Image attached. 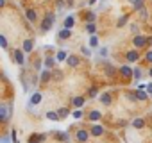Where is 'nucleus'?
Returning <instances> with one entry per match:
<instances>
[{"label": "nucleus", "mask_w": 152, "mask_h": 143, "mask_svg": "<svg viewBox=\"0 0 152 143\" xmlns=\"http://www.w3.org/2000/svg\"><path fill=\"white\" fill-rule=\"evenodd\" d=\"M54 22H56V16H54V13H47L45 20L41 22V31H43V32L50 31V27L54 25Z\"/></svg>", "instance_id": "f257e3e1"}, {"label": "nucleus", "mask_w": 152, "mask_h": 143, "mask_svg": "<svg viewBox=\"0 0 152 143\" xmlns=\"http://www.w3.org/2000/svg\"><path fill=\"white\" fill-rule=\"evenodd\" d=\"M11 113H13V106H6V104L0 106V116H2V122H7Z\"/></svg>", "instance_id": "f03ea898"}, {"label": "nucleus", "mask_w": 152, "mask_h": 143, "mask_svg": "<svg viewBox=\"0 0 152 143\" xmlns=\"http://www.w3.org/2000/svg\"><path fill=\"white\" fill-rule=\"evenodd\" d=\"M147 41H148V38H145V36H140V34H136V36H134V39H132V43H134V47H136V48H141V47H145V45H147Z\"/></svg>", "instance_id": "7ed1b4c3"}, {"label": "nucleus", "mask_w": 152, "mask_h": 143, "mask_svg": "<svg viewBox=\"0 0 152 143\" xmlns=\"http://www.w3.org/2000/svg\"><path fill=\"white\" fill-rule=\"evenodd\" d=\"M90 134H91V132H88V131H84V129H79L77 134H75V138H77V141H81V143H86L88 138H90Z\"/></svg>", "instance_id": "20e7f679"}, {"label": "nucleus", "mask_w": 152, "mask_h": 143, "mask_svg": "<svg viewBox=\"0 0 152 143\" xmlns=\"http://www.w3.org/2000/svg\"><path fill=\"white\" fill-rule=\"evenodd\" d=\"M13 57H15V61H16L18 64H23V63H25V57H23V50H15V52H13Z\"/></svg>", "instance_id": "39448f33"}, {"label": "nucleus", "mask_w": 152, "mask_h": 143, "mask_svg": "<svg viewBox=\"0 0 152 143\" xmlns=\"http://www.w3.org/2000/svg\"><path fill=\"white\" fill-rule=\"evenodd\" d=\"M41 98H43V95H41V93H34V95L31 97V102L27 104V107H32V106L39 104V102H41Z\"/></svg>", "instance_id": "423d86ee"}, {"label": "nucleus", "mask_w": 152, "mask_h": 143, "mask_svg": "<svg viewBox=\"0 0 152 143\" xmlns=\"http://www.w3.org/2000/svg\"><path fill=\"white\" fill-rule=\"evenodd\" d=\"M120 75L127 79V77H131V75H134V70H131L129 66H122V68H120Z\"/></svg>", "instance_id": "0eeeda50"}, {"label": "nucleus", "mask_w": 152, "mask_h": 143, "mask_svg": "<svg viewBox=\"0 0 152 143\" xmlns=\"http://www.w3.org/2000/svg\"><path fill=\"white\" fill-rule=\"evenodd\" d=\"M90 132H91V136H102V134H104V127L97 123V125H93V127H91V131H90Z\"/></svg>", "instance_id": "6e6552de"}, {"label": "nucleus", "mask_w": 152, "mask_h": 143, "mask_svg": "<svg viewBox=\"0 0 152 143\" xmlns=\"http://www.w3.org/2000/svg\"><path fill=\"white\" fill-rule=\"evenodd\" d=\"M70 36H72V29H66V27H64L63 31H59V34H57L59 39H68Z\"/></svg>", "instance_id": "1a4fd4ad"}, {"label": "nucleus", "mask_w": 152, "mask_h": 143, "mask_svg": "<svg viewBox=\"0 0 152 143\" xmlns=\"http://www.w3.org/2000/svg\"><path fill=\"white\" fill-rule=\"evenodd\" d=\"M125 57H127V61H129V63H134V61H138V57H140V54H138L136 50H129Z\"/></svg>", "instance_id": "9d476101"}, {"label": "nucleus", "mask_w": 152, "mask_h": 143, "mask_svg": "<svg viewBox=\"0 0 152 143\" xmlns=\"http://www.w3.org/2000/svg\"><path fill=\"white\" fill-rule=\"evenodd\" d=\"M32 48H34V39H25V41H23V48H22V50H23V52H31Z\"/></svg>", "instance_id": "9b49d317"}, {"label": "nucleus", "mask_w": 152, "mask_h": 143, "mask_svg": "<svg viewBox=\"0 0 152 143\" xmlns=\"http://www.w3.org/2000/svg\"><path fill=\"white\" fill-rule=\"evenodd\" d=\"M66 63H68V66H79V57L77 55H68Z\"/></svg>", "instance_id": "f8f14e48"}, {"label": "nucleus", "mask_w": 152, "mask_h": 143, "mask_svg": "<svg viewBox=\"0 0 152 143\" xmlns=\"http://www.w3.org/2000/svg\"><path fill=\"white\" fill-rule=\"evenodd\" d=\"M100 102H102L104 106H109V104H111V93H102V95H100Z\"/></svg>", "instance_id": "ddd939ff"}, {"label": "nucleus", "mask_w": 152, "mask_h": 143, "mask_svg": "<svg viewBox=\"0 0 152 143\" xmlns=\"http://www.w3.org/2000/svg\"><path fill=\"white\" fill-rule=\"evenodd\" d=\"M25 18H27L29 22H34V20H36V11H34V9H27V11H25Z\"/></svg>", "instance_id": "4468645a"}, {"label": "nucleus", "mask_w": 152, "mask_h": 143, "mask_svg": "<svg viewBox=\"0 0 152 143\" xmlns=\"http://www.w3.org/2000/svg\"><path fill=\"white\" fill-rule=\"evenodd\" d=\"M132 127H134V129H141V127H145V120H143V118H136V120L132 122Z\"/></svg>", "instance_id": "2eb2a0df"}, {"label": "nucleus", "mask_w": 152, "mask_h": 143, "mask_svg": "<svg viewBox=\"0 0 152 143\" xmlns=\"http://www.w3.org/2000/svg\"><path fill=\"white\" fill-rule=\"evenodd\" d=\"M73 106H75V107H83V106H84V98H83V97H75V98H73Z\"/></svg>", "instance_id": "dca6fc26"}, {"label": "nucleus", "mask_w": 152, "mask_h": 143, "mask_svg": "<svg viewBox=\"0 0 152 143\" xmlns=\"http://www.w3.org/2000/svg\"><path fill=\"white\" fill-rule=\"evenodd\" d=\"M73 25H75V20H73V16H68V18L64 20V27H66V29H72Z\"/></svg>", "instance_id": "f3484780"}, {"label": "nucleus", "mask_w": 152, "mask_h": 143, "mask_svg": "<svg viewBox=\"0 0 152 143\" xmlns=\"http://www.w3.org/2000/svg\"><path fill=\"white\" fill-rule=\"evenodd\" d=\"M100 116H102V113H100V111H91V113H90V120H93V122L100 120Z\"/></svg>", "instance_id": "a211bd4d"}, {"label": "nucleus", "mask_w": 152, "mask_h": 143, "mask_svg": "<svg viewBox=\"0 0 152 143\" xmlns=\"http://www.w3.org/2000/svg\"><path fill=\"white\" fill-rule=\"evenodd\" d=\"M39 79H41L43 82H47V81L50 79V72H48V70H43L41 74H39Z\"/></svg>", "instance_id": "6ab92c4d"}, {"label": "nucleus", "mask_w": 152, "mask_h": 143, "mask_svg": "<svg viewBox=\"0 0 152 143\" xmlns=\"http://www.w3.org/2000/svg\"><path fill=\"white\" fill-rule=\"evenodd\" d=\"M47 118L52 120V122H56V120H59V115H57L56 111H48V113H47Z\"/></svg>", "instance_id": "aec40b11"}, {"label": "nucleus", "mask_w": 152, "mask_h": 143, "mask_svg": "<svg viewBox=\"0 0 152 143\" xmlns=\"http://www.w3.org/2000/svg\"><path fill=\"white\" fill-rule=\"evenodd\" d=\"M56 138L61 139V141H68V139H70V136H68L66 132H56Z\"/></svg>", "instance_id": "412c9836"}, {"label": "nucleus", "mask_w": 152, "mask_h": 143, "mask_svg": "<svg viewBox=\"0 0 152 143\" xmlns=\"http://www.w3.org/2000/svg\"><path fill=\"white\" fill-rule=\"evenodd\" d=\"M86 31H88V32L93 36V34L97 32V27H95V23H86Z\"/></svg>", "instance_id": "4be33fe9"}, {"label": "nucleus", "mask_w": 152, "mask_h": 143, "mask_svg": "<svg viewBox=\"0 0 152 143\" xmlns=\"http://www.w3.org/2000/svg\"><path fill=\"white\" fill-rule=\"evenodd\" d=\"M56 59H57V61H64V59H68V55H66V52H64V50H59V52H57V55H56Z\"/></svg>", "instance_id": "5701e85b"}, {"label": "nucleus", "mask_w": 152, "mask_h": 143, "mask_svg": "<svg viewBox=\"0 0 152 143\" xmlns=\"http://www.w3.org/2000/svg\"><path fill=\"white\" fill-rule=\"evenodd\" d=\"M57 115H59V118H64V116L70 115V111H68L66 107H61V109H57Z\"/></svg>", "instance_id": "b1692460"}, {"label": "nucleus", "mask_w": 152, "mask_h": 143, "mask_svg": "<svg viewBox=\"0 0 152 143\" xmlns=\"http://www.w3.org/2000/svg\"><path fill=\"white\" fill-rule=\"evenodd\" d=\"M54 63H56V57H47V59H45V66H47V68H52Z\"/></svg>", "instance_id": "393cba45"}, {"label": "nucleus", "mask_w": 152, "mask_h": 143, "mask_svg": "<svg viewBox=\"0 0 152 143\" xmlns=\"http://www.w3.org/2000/svg\"><path fill=\"white\" fill-rule=\"evenodd\" d=\"M136 95H138V100H147V91L138 90V91H136Z\"/></svg>", "instance_id": "a878e982"}, {"label": "nucleus", "mask_w": 152, "mask_h": 143, "mask_svg": "<svg viewBox=\"0 0 152 143\" xmlns=\"http://www.w3.org/2000/svg\"><path fill=\"white\" fill-rule=\"evenodd\" d=\"M127 20H129V15H125V16H122V18L118 20V23H116V25H118V27H124V25L127 23Z\"/></svg>", "instance_id": "bb28decb"}, {"label": "nucleus", "mask_w": 152, "mask_h": 143, "mask_svg": "<svg viewBox=\"0 0 152 143\" xmlns=\"http://www.w3.org/2000/svg\"><path fill=\"white\" fill-rule=\"evenodd\" d=\"M125 97H127V98H129L131 102H134V100H138V95H136L134 91H127V95H125Z\"/></svg>", "instance_id": "cd10ccee"}, {"label": "nucleus", "mask_w": 152, "mask_h": 143, "mask_svg": "<svg viewBox=\"0 0 152 143\" xmlns=\"http://www.w3.org/2000/svg\"><path fill=\"white\" fill-rule=\"evenodd\" d=\"M90 45H91V47H97V45H99V38H97L95 34L90 38Z\"/></svg>", "instance_id": "c85d7f7f"}, {"label": "nucleus", "mask_w": 152, "mask_h": 143, "mask_svg": "<svg viewBox=\"0 0 152 143\" xmlns=\"http://www.w3.org/2000/svg\"><path fill=\"white\" fill-rule=\"evenodd\" d=\"M140 16H141L143 20H147V18H148V13H147V9H145V7H141V9H140Z\"/></svg>", "instance_id": "c756f323"}, {"label": "nucleus", "mask_w": 152, "mask_h": 143, "mask_svg": "<svg viewBox=\"0 0 152 143\" xmlns=\"http://www.w3.org/2000/svg\"><path fill=\"white\" fill-rule=\"evenodd\" d=\"M95 18H97V15L90 11V13H88V23H93V22H95Z\"/></svg>", "instance_id": "7c9ffc66"}, {"label": "nucleus", "mask_w": 152, "mask_h": 143, "mask_svg": "<svg viewBox=\"0 0 152 143\" xmlns=\"http://www.w3.org/2000/svg\"><path fill=\"white\" fill-rule=\"evenodd\" d=\"M0 45H2V48H7V39H6V36H0Z\"/></svg>", "instance_id": "2f4dec72"}, {"label": "nucleus", "mask_w": 152, "mask_h": 143, "mask_svg": "<svg viewBox=\"0 0 152 143\" xmlns=\"http://www.w3.org/2000/svg\"><path fill=\"white\" fill-rule=\"evenodd\" d=\"M81 52H83L86 57H90V55H91V50H90V48H86V47H83V48H81Z\"/></svg>", "instance_id": "473e14b6"}, {"label": "nucleus", "mask_w": 152, "mask_h": 143, "mask_svg": "<svg viewBox=\"0 0 152 143\" xmlns=\"http://www.w3.org/2000/svg\"><path fill=\"white\" fill-rule=\"evenodd\" d=\"M73 118H77V120H79V118H83V111H81V109L73 111Z\"/></svg>", "instance_id": "72a5a7b5"}, {"label": "nucleus", "mask_w": 152, "mask_h": 143, "mask_svg": "<svg viewBox=\"0 0 152 143\" xmlns=\"http://www.w3.org/2000/svg\"><path fill=\"white\" fill-rule=\"evenodd\" d=\"M138 31H140V27H138L136 23H132V25H131V32H132V34H138Z\"/></svg>", "instance_id": "f704fd0d"}, {"label": "nucleus", "mask_w": 152, "mask_h": 143, "mask_svg": "<svg viewBox=\"0 0 152 143\" xmlns=\"http://www.w3.org/2000/svg\"><path fill=\"white\" fill-rule=\"evenodd\" d=\"M39 141H41V139H39V136H36V134L29 139V143H39Z\"/></svg>", "instance_id": "c9c22d12"}, {"label": "nucleus", "mask_w": 152, "mask_h": 143, "mask_svg": "<svg viewBox=\"0 0 152 143\" xmlns=\"http://www.w3.org/2000/svg\"><path fill=\"white\" fill-rule=\"evenodd\" d=\"M106 74L107 75H113V66L111 64H106Z\"/></svg>", "instance_id": "e433bc0d"}, {"label": "nucleus", "mask_w": 152, "mask_h": 143, "mask_svg": "<svg viewBox=\"0 0 152 143\" xmlns=\"http://www.w3.org/2000/svg\"><path fill=\"white\" fill-rule=\"evenodd\" d=\"M134 79H141V70H140V68L134 70Z\"/></svg>", "instance_id": "4c0bfd02"}, {"label": "nucleus", "mask_w": 152, "mask_h": 143, "mask_svg": "<svg viewBox=\"0 0 152 143\" xmlns=\"http://www.w3.org/2000/svg\"><path fill=\"white\" fill-rule=\"evenodd\" d=\"M141 7H143V0H138V2L134 4V9H138V11H140Z\"/></svg>", "instance_id": "58836bf2"}, {"label": "nucleus", "mask_w": 152, "mask_h": 143, "mask_svg": "<svg viewBox=\"0 0 152 143\" xmlns=\"http://www.w3.org/2000/svg\"><path fill=\"white\" fill-rule=\"evenodd\" d=\"M56 6H57V9H63L64 7V2H63V0H56Z\"/></svg>", "instance_id": "ea45409f"}, {"label": "nucleus", "mask_w": 152, "mask_h": 143, "mask_svg": "<svg viewBox=\"0 0 152 143\" xmlns=\"http://www.w3.org/2000/svg\"><path fill=\"white\" fill-rule=\"evenodd\" d=\"M99 55L106 57V55H107V48H100V50H99Z\"/></svg>", "instance_id": "a19ab883"}, {"label": "nucleus", "mask_w": 152, "mask_h": 143, "mask_svg": "<svg viewBox=\"0 0 152 143\" xmlns=\"http://www.w3.org/2000/svg\"><path fill=\"white\" fill-rule=\"evenodd\" d=\"M11 139H13V143H18V139H16V131L11 132Z\"/></svg>", "instance_id": "79ce46f5"}, {"label": "nucleus", "mask_w": 152, "mask_h": 143, "mask_svg": "<svg viewBox=\"0 0 152 143\" xmlns=\"http://www.w3.org/2000/svg\"><path fill=\"white\" fill-rule=\"evenodd\" d=\"M145 59H147L148 63H152V50H150V52H147V55H145Z\"/></svg>", "instance_id": "37998d69"}, {"label": "nucleus", "mask_w": 152, "mask_h": 143, "mask_svg": "<svg viewBox=\"0 0 152 143\" xmlns=\"http://www.w3.org/2000/svg\"><path fill=\"white\" fill-rule=\"evenodd\" d=\"M95 95H97V88H91L90 90V97H95Z\"/></svg>", "instance_id": "c03bdc74"}, {"label": "nucleus", "mask_w": 152, "mask_h": 143, "mask_svg": "<svg viewBox=\"0 0 152 143\" xmlns=\"http://www.w3.org/2000/svg\"><path fill=\"white\" fill-rule=\"evenodd\" d=\"M2 143H11L9 141V136H2Z\"/></svg>", "instance_id": "a18cd8bd"}, {"label": "nucleus", "mask_w": 152, "mask_h": 143, "mask_svg": "<svg viewBox=\"0 0 152 143\" xmlns=\"http://www.w3.org/2000/svg\"><path fill=\"white\" fill-rule=\"evenodd\" d=\"M147 91H148V93H152V82H150V84H147Z\"/></svg>", "instance_id": "49530a36"}, {"label": "nucleus", "mask_w": 152, "mask_h": 143, "mask_svg": "<svg viewBox=\"0 0 152 143\" xmlns=\"http://www.w3.org/2000/svg\"><path fill=\"white\" fill-rule=\"evenodd\" d=\"M66 6H68V7H72V6H73V0H66Z\"/></svg>", "instance_id": "de8ad7c7"}, {"label": "nucleus", "mask_w": 152, "mask_h": 143, "mask_svg": "<svg viewBox=\"0 0 152 143\" xmlns=\"http://www.w3.org/2000/svg\"><path fill=\"white\" fill-rule=\"evenodd\" d=\"M147 45H152V36L148 38V41H147Z\"/></svg>", "instance_id": "09e8293b"}, {"label": "nucleus", "mask_w": 152, "mask_h": 143, "mask_svg": "<svg viewBox=\"0 0 152 143\" xmlns=\"http://www.w3.org/2000/svg\"><path fill=\"white\" fill-rule=\"evenodd\" d=\"M150 77H152V68H150Z\"/></svg>", "instance_id": "8fccbe9b"}]
</instances>
